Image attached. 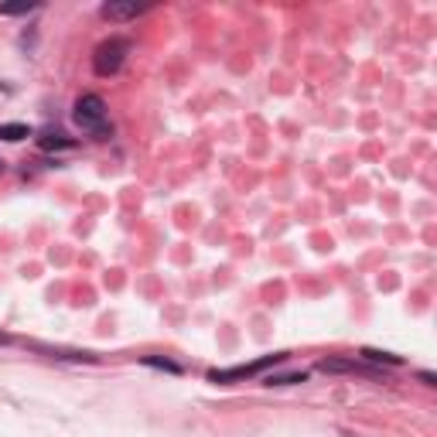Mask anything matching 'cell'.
<instances>
[{
  "label": "cell",
  "mask_w": 437,
  "mask_h": 437,
  "mask_svg": "<svg viewBox=\"0 0 437 437\" xmlns=\"http://www.w3.org/2000/svg\"><path fill=\"white\" fill-rule=\"evenodd\" d=\"M72 123L96 137V140H109L113 137V123H109V109H106V99L99 92H83L72 106Z\"/></svg>",
  "instance_id": "obj_1"
},
{
  "label": "cell",
  "mask_w": 437,
  "mask_h": 437,
  "mask_svg": "<svg viewBox=\"0 0 437 437\" xmlns=\"http://www.w3.org/2000/svg\"><path fill=\"white\" fill-rule=\"evenodd\" d=\"M127 55H130V38L109 34V38L99 41L96 52H92V72H96L99 79H109V76H116V72L123 69Z\"/></svg>",
  "instance_id": "obj_2"
},
{
  "label": "cell",
  "mask_w": 437,
  "mask_h": 437,
  "mask_svg": "<svg viewBox=\"0 0 437 437\" xmlns=\"http://www.w3.org/2000/svg\"><path fill=\"white\" fill-rule=\"evenodd\" d=\"M290 359V352H273V355H263L257 362H243V365H229V369H209V383H215V386H229V383H243V379H253V376H260L266 369H273V365H280V362H287Z\"/></svg>",
  "instance_id": "obj_3"
},
{
  "label": "cell",
  "mask_w": 437,
  "mask_h": 437,
  "mask_svg": "<svg viewBox=\"0 0 437 437\" xmlns=\"http://www.w3.org/2000/svg\"><path fill=\"white\" fill-rule=\"evenodd\" d=\"M318 372H332V376H369V379H383L386 383V369H379V365H369V362H355V359H321L318 365H315Z\"/></svg>",
  "instance_id": "obj_4"
},
{
  "label": "cell",
  "mask_w": 437,
  "mask_h": 437,
  "mask_svg": "<svg viewBox=\"0 0 437 437\" xmlns=\"http://www.w3.org/2000/svg\"><path fill=\"white\" fill-rule=\"evenodd\" d=\"M34 144H38L41 151H48V154H52V151H72V147H76L79 140H76V137H69L65 130H55V127H45V130H41V134L34 137Z\"/></svg>",
  "instance_id": "obj_5"
},
{
  "label": "cell",
  "mask_w": 437,
  "mask_h": 437,
  "mask_svg": "<svg viewBox=\"0 0 437 437\" xmlns=\"http://www.w3.org/2000/svg\"><path fill=\"white\" fill-rule=\"evenodd\" d=\"M147 10V3H137V0H130V3H103L99 7V14L106 17V21H113V24H123V21H134L137 14H144Z\"/></svg>",
  "instance_id": "obj_6"
},
{
  "label": "cell",
  "mask_w": 437,
  "mask_h": 437,
  "mask_svg": "<svg viewBox=\"0 0 437 437\" xmlns=\"http://www.w3.org/2000/svg\"><path fill=\"white\" fill-rule=\"evenodd\" d=\"M359 355H362L369 365H379V369H386V365H390V369H400V365L407 362L403 355H393V352H379V349H362Z\"/></svg>",
  "instance_id": "obj_7"
},
{
  "label": "cell",
  "mask_w": 437,
  "mask_h": 437,
  "mask_svg": "<svg viewBox=\"0 0 437 437\" xmlns=\"http://www.w3.org/2000/svg\"><path fill=\"white\" fill-rule=\"evenodd\" d=\"M28 137H31L28 123H0V140L3 144H17V140H28Z\"/></svg>",
  "instance_id": "obj_8"
},
{
  "label": "cell",
  "mask_w": 437,
  "mask_h": 437,
  "mask_svg": "<svg viewBox=\"0 0 437 437\" xmlns=\"http://www.w3.org/2000/svg\"><path fill=\"white\" fill-rule=\"evenodd\" d=\"M140 362H144V365H151V369H164V372H171V376H181V372H184V365H181V362L164 359V355H144Z\"/></svg>",
  "instance_id": "obj_9"
},
{
  "label": "cell",
  "mask_w": 437,
  "mask_h": 437,
  "mask_svg": "<svg viewBox=\"0 0 437 437\" xmlns=\"http://www.w3.org/2000/svg\"><path fill=\"white\" fill-rule=\"evenodd\" d=\"M308 372H284V376H263V386H294V383H304Z\"/></svg>",
  "instance_id": "obj_10"
},
{
  "label": "cell",
  "mask_w": 437,
  "mask_h": 437,
  "mask_svg": "<svg viewBox=\"0 0 437 437\" xmlns=\"http://www.w3.org/2000/svg\"><path fill=\"white\" fill-rule=\"evenodd\" d=\"M31 10H38V3H17V7H0V14H3V17H24V14H31Z\"/></svg>",
  "instance_id": "obj_11"
},
{
  "label": "cell",
  "mask_w": 437,
  "mask_h": 437,
  "mask_svg": "<svg viewBox=\"0 0 437 437\" xmlns=\"http://www.w3.org/2000/svg\"><path fill=\"white\" fill-rule=\"evenodd\" d=\"M417 379H420L424 386H437V376H434V372H427V369H424V372H417Z\"/></svg>",
  "instance_id": "obj_12"
},
{
  "label": "cell",
  "mask_w": 437,
  "mask_h": 437,
  "mask_svg": "<svg viewBox=\"0 0 437 437\" xmlns=\"http://www.w3.org/2000/svg\"><path fill=\"white\" fill-rule=\"evenodd\" d=\"M7 342H10V335H3V332H0V345H7Z\"/></svg>",
  "instance_id": "obj_13"
}]
</instances>
